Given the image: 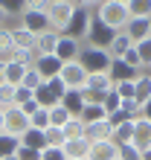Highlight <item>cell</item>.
Listing matches in <instances>:
<instances>
[{
    "instance_id": "22",
    "label": "cell",
    "mask_w": 151,
    "mask_h": 160,
    "mask_svg": "<svg viewBox=\"0 0 151 160\" xmlns=\"http://www.w3.org/2000/svg\"><path fill=\"white\" fill-rule=\"evenodd\" d=\"M21 146L35 148V152H44V148H46V137H44V131H38V128H26L23 134H21Z\"/></svg>"
},
{
    "instance_id": "36",
    "label": "cell",
    "mask_w": 151,
    "mask_h": 160,
    "mask_svg": "<svg viewBox=\"0 0 151 160\" xmlns=\"http://www.w3.org/2000/svg\"><path fill=\"white\" fill-rule=\"evenodd\" d=\"M134 50H137V55H139V61H143V67H151V38L134 44Z\"/></svg>"
},
{
    "instance_id": "33",
    "label": "cell",
    "mask_w": 151,
    "mask_h": 160,
    "mask_svg": "<svg viewBox=\"0 0 151 160\" xmlns=\"http://www.w3.org/2000/svg\"><path fill=\"white\" fill-rule=\"evenodd\" d=\"M102 108H105V114H113V111L122 108V96L116 90H108L105 96H102Z\"/></svg>"
},
{
    "instance_id": "12",
    "label": "cell",
    "mask_w": 151,
    "mask_h": 160,
    "mask_svg": "<svg viewBox=\"0 0 151 160\" xmlns=\"http://www.w3.org/2000/svg\"><path fill=\"white\" fill-rule=\"evenodd\" d=\"M116 157H119V146L113 140L90 143V148H87V160H116Z\"/></svg>"
},
{
    "instance_id": "53",
    "label": "cell",
    "mask_w": 151,
    "mask_h": 160,
    "mask_svg": "<svg viewBox=\"0 0 151 160\" xmlns=\"http://www.w3.org/2000/svg\"><path fill=\"white\" fill-rule=\"evenodd\" d=\"M143 160H151V148H145V152H143Z\"/></svg>"
},
{
    "instance_id": "20",
    "label": "cell",
    "mask_w": 151,
    "mask_h": 160,
    "mask_svg": "<svg viewBox=\"0 0 151 160\" xmlns=\"http://www.w3.org/2000/svg\"><path fill=\"white\" fill-rule=\"evenodd\" d=\"M84 102H87V99H84V90H67V93L61 96V105L70 111V117H79V114H81Z\"/></svg>"
},
{
    "instance_id": "15",
    "label": "cell",
    "mask_w": 151,
    "mask_h": 160,
    "mask_svg": "<svg viewBox=\"0 0 151 160\" xmlns=\"http://www.w3.org/2000/svg\"><path fill=\"white\" fill-rule=\"evenodd\" d=\"M108 76H110V82H113V84H119V82H134V79H137V70H131L122 58H110Z\"/></svg>"
},
{
    "instance_id": "32",
    "label": "cell",
    "mask_w": 151,
    "mask_h": 160,
    "mask_svg": "<svg viewBox=\"0 0 151 160\" xmlns=\"http://www.w3.org/2000/svg\"><path fill=\"white\" fill-rule=\"evenodd\" d=\"M29 128H38V131H46V128H50V111H46V108H38L35 114L29 117Z\"/></svg>"
},
{
    "instance_id": "34",
    "label": "cell",
    "mask_w": 151,
    "mask_h": 160,
    "mask_svg": "<svg viewBox=\"0 0 151 160\" xmlns=\"http://www.w3.org/2000/svg\"><path fill=\"white\" fill-rule=\"evenodd\" d=\"M0 9L6 12V18L9 15H23L26 12V0H0Z\"/></svg>"
},
{
    "instance_id": "52",
    "label": "cell",
    "mask_w": 151,
    "mask_h": 160,
    "mask_svg": "<svg viewBox=\"0 0 151 160\" xmlns=\"http://www.w3.org/2000/svg\"><path fill=\"white\" fill-rule=\"evenodd\" d=\"M3 23H6V12L0 9V29H3Z\"/></svg>"
},
{
    "instance_id": "9",
    "label": "cell",
    "mask_w": 151,
    "mask_h": 160,
    "mask_svg": "<svg viewBox=\"0 0 151 160\" xmlns=\"http://www.w3.org/2000/svg\"><path fill=\"white\" fill-rule=\"evenodd\" d=\"M21 26H23V29H29L35 38H38L41 32H46V29H50L46 12H32V9H26V12L21 15Z\"/></svg>"
},
{
    "instance_id": "8",
    "label": "cell",
    "mask_w": 151,
    "mask_h": 160,
    "mask_svg": "<svg viewBox=\"0 0 151 160\" xmlns=\"http://www.w3.org/2000/svg\"><path fill=\"white\" fill-rule=\"evenodd\" d=\"M79 55H81V44L76 38H70V35H61L58 47H55V58L61 64H67V61H79Z\"/></svg>"
},
{
    "instance_id": "47",
    "label": "cell",
    "mask_w": 151,
    "mask_h": 160,
    "mask_svg": "<svg viewBox=\"0 0 151 160\" xmlns=\"http://www.w3.org/2000/svg\"><path fill=\"white\" fill-rule=\"evenodd\" d=\"M46 84H50V90H52V93H55V96H58V99L64 96V93H67V84H64V82H61L58 76H55V79H50Z\"/></svg>"
},
{
    "instance_id": "38",
    "label": "cell",
    "mask_w": 151,
    "mask_h": 160,
    "mask_svg": "<svg viewBox=\"0 0 151 160\" xmlns=\"http://www.w3.org/2000/svg\"><path fill=\"white\" fill-rule=\"evenodd\" d=\"M41 84H44V79H41V73H38L35 67H29V70H26V76H23V88H29V90L35 93L38 88H41Z\"/></svg>"
},
{
    "instance_id": "6",
    "label": "cell",
    "mask_w": 151,
    "mask_h": 160,
    "mask_svg": "<svg viewBox=\"0 0 151 160\" xmlns=\"http://www.w3.org/2000/svg\"><path fill=\"white\" fill-rule=\"evenodd\" d=\"M29 128V117L23 114L17 105L12 108H3V131L6 134H12V137H21L23 131Z\"/></svg>"
},
{
    "instance_id": "3",
    "label": "cell",
    "mask_w": 151,
    "mask_h": 160,
    "mask_svg": "<svg viewBox=\"0 0 151 160\" xmlns=\"http://www.w3.org/2000/svg\"><path fill=\"white\" fill-rule=\"evenodd\" d=\"M73 9H76V0H58V3H50V9H46L50 29L64 32V26H67L70 18H73Z\"/></svg>"
},
{
    "instance_id": "24",
    "label": "cell",
    "mask_w": 151,
    "mask_h": 160,
    "mask_svg": "<svg viewBox=\"0 0 151 160\" xmlns=\"http://www.w3.org/2000/svg\"><path fill=\"white\" fill-rule=\"evenodd\" d=\"M32 99L38 102V108H46V111H50L52 105H58V102H61V99H58V96H55V93L50 90V84H46V82H44L41 88H38V90L32 93Z\"/></svg>"
},
{
    "instance_id": "35",
    "label": "cell",
    "mask_w": 151,
    "mask_h": 160,
    "mask_svg": "<svg viewBox=\"0 0 151 160\" xmlns=\"http://www.w3.org/2000/svg\"><path fill=\"white\" fill-rule=\"evenodd\" d=\"M9 61H17V64H23V67H32V64H35V52L15 47V52H12V58H9Z\"/></svg>"
},
{
    "instance_id": "1",
    "label": "cell",
    "mask_w": 151,
    "mask_h": 160,
    "mask_svg": "<svg viewBox=\"0 0 151 160\" xmlns=\"http://www.w3.org/2000/svg\"><path fill=\"white\" fill-rule=\"evenodd\" d=\"M96 18L105 26H110L113 32H122L131 21V12L125 3H116V0H102V3L96 6Z\"/></svg>"
},
{
    "instance_id": "46",
    "label": "cell",
    "mask_w": 151,
    "mask_h": 160,
    "mask_svg": "<svg viewBox=\"0 0 151 160\" xmlns=\"http://www.w3.org/2000/svg\"><path fill=\"white\" fill-rule=\"evenodd\" d=\"M29 99H32V90L23 88V84H17L15 88V105H23V102H29Z\"/></svg>"
},
{
    "instance_id": "28",
    "label": "cell",
    "mask_w": 151,
    "mask_h": 160,
    "mask_svg": "<svg viewBox=\"0 0 151 160\" xmlns=\"http://www.w3.org/2000/svg\"><path fill=\"white\" fill-rule=\"evenodd\" d=\"M113 143H116V146H125V143H131V140H134V119H131V122H122V125L119 128H113Z\"/></svg>"
},
{
    "instance_id": "2",
    "label": "cell",
    "mask_w": 151,
    "mask_h": 160,
    "mask_svg": "<svg viewBox=\"0 0 151 160\" xmlns=\"http://www.w3.org/2000/svg\"><path fill=\"white\" fill-rule=\"evenodd\" d=\"M79 61H81V67L87 70V73H108L110 52L108 50H99V47H81Z\"/></svg>"
},
{
    "instance_id": "11",
    "label": "cell",
    "mask_w": 151,
    "mask_h": 160,
    "mask_svg": "<svg viewBox=\"0 0 151 160\" xmlns=\"http://www.w3.org/2000/svg\"><path fill=\"white\" fill-rule=\"evenodd\" d=\"M32 67L41 73V79H44V82H50V79H55V76L61 73L64 64L55 58V55H35V64H32Z\"/></svg>"
},
{
    "instance_id": "21",
    "label": "cell",
    "mask_w": 151,
    "mask_h": 160,
    "mask_svg": "<svg viewBox=\"0 0 151 160\" xmlns=\"http://www.w3.org/2000/svg\"><path fill=\"white\" fill-rule=\"evenodd\" d=\"M134 99L139 102V105L151 99V73H137V79H134Z\"/></svg>"
},
{
    "instance_id": "25",
    "label": "cell",
    "mask_w": 151,
    "mask_h": 160,
    "mask_svg": "<svg viewBox=\"0 0 151 160\" xmlns=\"http://www.w3.org/2000/svg\"><path fill=\"white\" fill-rule=\"evenodd\" d=\"M17 148H21V137H12V134H6V131H0V160L12 157Z\"/></svg>"
},
{
    "instance_id": "13",
    "label": "cell",
    "mask_w": 151,
    "mask_h": 160,
    "mask_svg": "<svg viewBox=\"0 0 151 160\" xmlns=\"http://www.w3.org/2000/svg\"><path fill=\"white\" fill-rule=\"evenodd\" d=\"M139 152H145V148H151V119L145 117H137L134 119V140H131Z\"/></svg>"
},
{
    "instance_id": "27",
    "label": "cell",
    "mask_w": 151,
    "mask_h": 160,
    "mask_svg": "<svg viewBox=\"0 0 151 160\" xmlns=\"http://www.w3.org/2000/svg\"><path fill=\"white\" fill-rule=\"evenodd\" d=\"M12 38H15V47H21V50H32V52H35V35H32L29 29L17 26V29H12Z\"/></svg>"
},
{
    "instance_id": "26",
    "label": "cell",
    "mask_w": 151,
    "mask_h": 160,
    "mask_svg": "<svg viewBox=\"0 0 151 160\" xmlns=\"http://www.w3.org/2000/svg\"><path fill=\"white\" fill-rule=\"evenodd\" d=\"M12 52H15V38H12V29H0V61H9L12 58Z\"/></svg>"
},
{
    "instance_id": "49",
    "label": "cell",
    "mask_w": 151,
    "mask_h": 160,
    "mask_svg": "<svg viewBox=\"0 0 151 160\" xmlns=\"http://www.w3.org/2000/svg\"><path fill=\"white\" fill-rule=\"evenodd\" d=\"M17 108H21L26 117H32L35 111H38V102H35V99H29V102H23V105H17Z\"/></svg>"
},
{
    "instance_id": "23",
    "label": "cell",
    "mask_w": 151,
    "mask_h": 160,
    "mask_svg": "<svg viewBox=\"0 0 151 160\" xmlns=\"http://www.w3.org/2000/svg\"><path fill=\"white\" fill-rule=\"evenodd\" d=\"M131 47H134V41H131L125 32H116V35H113V41H110V47H108V52H110V58H122Z\"/></svg>"
},
{
    "instance_id": "17",
    "label": "cell",
    "mask_w": 151,
    "mask_h": 160,
    "mask_svg": "<svg viewBox=\"0 0 151 160\" xmlns=\"http://www.w3.org/2000/svg\"><path fill=\"white\" fill-rule=\"evenodd\" d=\"M110 137H113V128L108 125V119L84 125V140H87V143H102V140H110Z\"/></svg>"
},
{
    "instance_id": "55",
    "label": "cell",
    "mask_w": 151,
    "mask_h": 160,
    "mask_svg": "<svg viewBox=\"0 0 151 160\" xmlns=\"http://www.w3.org/2000/svg\"><path fill=\"white\" fill-rule=\"evenodd\" d=\"M0 82H3V61H0Z\"/></svg>"
},
{
    "instance_id": "41",
    "label": "cell",
    "mask_w": 151,
    "mask_h": 160,
    "mask_svg": "<svg viewBox=\"0 0 151 160\" xmlns=\"http://www.w3.org/2000/svg\"><path fill=\"white\" fill-rule=\"evenodd\" d=\"M41 160H67L64 157V148L61 146H46L41 152Z\"/></svg>"
},
{
    "instance_id": "50",
    "label": "cell",
    "mask_w": 151,
    "mask_h": 160,
    "mask_svg": "<svg viewBox=\"0 0 151 160\" xmlns=\"http://www.w3.org/2000/svg\"><path fill=\"white\" fill-rule=\"evenodd\" d=\"M139 117L151 119V99H148V102H143V105H139Z\"/></svg>"
},
{
    "instance_id": "19",
    "label": "cell",
    "mask_w": 151,
    "mask_h": 160,
    "mask_svg": "<svg viewBox=\"0 0 151 160\" xmlns=\"http://www.w3.org/2000/svg\"><path fill=\"white\" fill-rule=\"evenodd\" d=\"M26 70H29V67H23V64H17V61H6L3 64V82L12 84V88H17V84H23Z\"/></svg>"
},
{
    "instance_id": "56",
    "label": "cell",
    "mask_w": 151,
    "mask_h": 160,
    "mask_svg": "<svg viewBox=\"0 0 151 160\" xmlns=\"http://www.w3.org/2000/svg\"><path fill=\"white\" fill-rule=\"evenodd\" d=\"M116 3H125V6H128V3H131V0H116Z\"/></svg>"
},
{
    "instance_id": "42",
    "label": "cell",
    "mask_w": 151,
    "mask_h": 160,
    "mask_svg": "<svg viewBox=\"0 0 151 160\" xmlns=\"http://www.w3.org/2000/svg\"><path fill=\"white\" fill-rule=\"evenodd\" d=\"M122 122H131V117H128L122 108H119V111H113V114H108V125H110V128H119Z\"/></svg>"
},
{
    "instance_id": "39",
    "label": "cell",
    "mask_w": 151,
    "mask_h": 160,
    "mask_svg": "<svg viewBox=\"0 0 151 160\" xmlns=\"http://www.w3.org/2000/svg\"><path fill=\"white\" fill-rule=\"evenodd\" d=\"M119 160H143V152L134 143H125V146H119Z\"/></svg>"
},
{
    "instance_id": "37",
    "label": "cell",
    "mask_w": 151,
    "mask_h": 160,
    "mask_svg": "<svg viewBox=\"0 0 151 160\" xmlns=\"http://www.w3.org/2000/svg\"><path fill=\"white\" fill-rule=\"evenodd\" d=\"M12 105H15V88L0 82V108H12Z\"/></svg>"
},
{
    "instance_id": "43",
    "label": "cell",
    "mask_w": 151,
    "mask_h": 160,
    "mask_svg": "<svg viewBox=\"0 0 151 160\" xmlns=\"http://www.w3.org/2000/svg\"><path fill=\"white\" fill-rule=\"evenodd\" d=\"M122 61H125L131 70H143V61H139V55H137V50H134V47H131V50L122 55Z\"/></svg>"
},
{
    "instance_id": "58",
    "label": "cell",
    "mask_w": 151,
    "mask_h": 160,
    "mask_svg": "<svg viewBox=\"0 0 151 160\" xmlns=\"http://www.w3.org/2000/svg\"><path fill=\"white\" fill-rule=\"evenodd\" d=\"M50 3H58V0H50Z\"/></svg>"
},
{
    "instance_id": "48",
    "label": "cell",
    "mask_w": 151,
    "mask_h": 160,
    "mask_svg": "<svg viewBox=\"0 0 151 160\" xmlns=\"http://www.w3.org/2000/svg\"><path fill=\"white\" fill-rule=\"evenodd\" d=\"M26 9H32V12H46V9H50V0H26Z\"/></svg>"
},
{
    "instance_id": "31",
    "label": "cell",
    "mask_w": 151,
    "mask_h": 160,
    "mask_svg": "<svg viewBox=\"0 0 151 160\" xmlns=\"http://www.w3.org/2000/svg\"><path fill=\"white\" fill-rule=\"evenodd\" d=\"M128 12L131 18H151V0H131Z\"/></svg>"
},
{
    "instance_id": "4",
    "label": "cell",
    "mask_w": 151,
    "mask_h": 160,
    "mask_svg": "<svg viewBox=\"0 0 151 160\" xmlns=\"http://www.w3.org/2000/svg\"><path fill=\"white\" fill-rule=\"evenodd\" d=\"M113 35H116V32H113L110 26H105L96 15H93V21H90L87 35H84V38H87V47H99V50H108L110 41H113Z\"/></svg>"
},
{
    "instance_id": "45",
    "label": "cell",
    "mask_w": 151,
    "mask_h": 160,
    "mask_svg": "<svg viewBox=\"0 0 151 160\" xmlns=\"http://www.w3.org/2000/svg\"><path fill=\"white\" fill-rule=\"evenodd\" d=\"M15 157L17 160H41V152H35V148H26V146H21L15 152Z\"/></svg>"
},
{
    "instance_id": "57",
    "label": "cell",
    "mask_w": 151,
    "mask_h": 160,
    "mask_svg": "<svg viewBox=\"0 0 151 160\" xmlns=\"http://www.w3.org/2000/svg\"><path fill=\"white\" fill-rule=\"evenodd\" d=\"M6 160H17V157H15V154H12V157H6Z\"/></svg>"
},
{
    "instance_id": "18",
    "label": "cell",
    "mask_w": 151,
    "mask_h": 160,
    "mask_svg": "<svg viewBox=\"0 0 151 160\" xmlns=\"http://www.w3.org/2000/svg\"><path fill=\"white\" fill-rule=\"evenodd\" d=\"M79 119L84 122V125H93V122L108 119V114H105V108H102V102H84V108H81Z\"/></svg>"
},
{
    "instance_id": "30",
    "label": "cell",
    "mask_w": 151,
    "mask_h": 160,
    "mask_svg": "<svg viewBox=\"0 0 151 160\" xmlns=\"http://www.w3.org/2000/svg\"><path fill=\"white\" fill-rule=\"evenodd\" d=\"M67 119H70V111L64 108L61 102L50 108V125H52V128H64V122H67Z\"/></svg>"
},
{
    "instance_id": "16",
    "label": "cell",
    "mask_w": 151,
    "mask_h": 160,
    "mask_svg": "<svg viewBox=\"0 0 151 160\" xmlns=\"http://www.w3.org/2000/svg\"><path fill=\"white\" fill-rule=\"evenodd\" d=\"M64 157L67 160H87V148H90V143L84 137H76V140H64Z\"/></svg>"
},
{
    "instance_id": "59",
    "label": "cell",
    "mask_w": 151,
    "mask_h": 160,
    "mask_svg": "<svg viewBox=\"0 0 151 160\" xmlns=\"http://www.w3.org/2000/svg\"><path fill=\"white\" fill-rule=\"evenodd\" d=\"M116 160H119V157H116Z\"/></svg>"
},
{
    "instance_id": "29",
    "label": "cell",
    "mask_w": 151,
    "mask_h": 160,
    "mask_svg": "<svg viewBox=\"0 0 151 160\" xmlns=\"http://www.w3.org/2000/svg\"><path fill=\"white\" fill-rule=\"evenodd\" d=\"M61 134H64V140H76V137H84V122H81L79 117H70L67 122H64Z\"/></svg>"
},
{
    "instance_id": "44",
    "label": "cell",
    "mask_w": 151,
    "mask_h": 160,
    "mask_svg": "<svg viewBox=\"0 0 151 160\" xmlns=\"http://www.w3.org/2000/svg\"><path fill=\"white\" fill-rule=\"evenodd\" d=\"M113 90L122 99H134V82H119V84H113Z\"/></svg>"
},
{
    "instance_id": "54",
    "label": "cell",
    "mask_w": 151,
    "mask_h": 160,
    "mask_svg": "<svg viewBox=\"0 0 151 160\" xmlns=\"http://www.w3.org/2000/svg\"><path fill=\"white\" fill-rule=\"evenodd\" d=\"M0 131H3V108H0Z\"/></svg>"
},
{
    "instance_id": "51",
    "label": "cell",
    "mask_w": 151,
    "mask_h": 160,
    "mask_svg": "<svg viewBox=\"0 0 151 160\" xmlns=\"http://www.w3.org/2000/svg\"><path fill=\"white\" fill-rule=\"evenodd\" d=\"M99 3H102V0H76V6H84V9H93Z\"/></svg>"
},
{
    "instance_id": "7",
    "label": "cell",
    "mask_w": 151,
    "mask_h": 160,
    "mask_svg": "<svg viewBox=\"0 0 151 160\" xmlns=\"http://www.w3.org/2000/svg\"><path fill=\"white\" fill-rule=\"evenodd\" d=\"M58 79L67 84V90H84V82H87V70L81 67V61H67L58 73Z\"/></svg>"
},
{
    "instance_id": "10",
    "label": "cell",
    "mask_w": 151,
    "mask_h": 160,
    "mask_svg": "<svg viewBox=\"0 0 151 160\" xmlns=\"http://www.w3.org/2000/svg\"><path fill=\"white\" fill-rule=\"evenodd\" d=\"M122 32H125L134 44H139V41L151 38V18H131V21H128V26H125Z\"/></svg>"
},
{
    "instance_id": "14",
    "label": "cell",
    "mask_w": 151,
    "mask_h": 160,
    "mask_svg": "<svg viewBox=\"0 0 151 160\" xmlns=\"http://www.w3.org/2000/svg\"><path fill=\"white\" fill-rule=\"evenodd\" d=\"M58 38H61V32H55V29H46V32H41V35L35 38V55H55Z\"/></svg>"
},
{
    "instance_id": "40",
    "label": "cell",
    "mask_w": 151,
    "mask_h": 160,
    "mask_svg": "<svg viewBox=\"0 0 151 160\" xmlns=\"http://www.w3.org/2000/svg\"><path fill=\"white\" fill-rule=\"evenodd\" d=\"M44 137H46V146H64V134H61V128H46L44 131Z\"/></svg>"
},
{
    "instance_id": "5",
    "label": "cell",
    "mask_w": 151,
    "mask_h": 160,
    "mask_svg": "<svg viewBox=\"0 0 151 160\" xmlns=\"http://www.w3.org/2000/svg\"><path fill=\"white\" fill-rule=\"evenodd\" d=\"M90 21H93V15H90V9H84V6H76L73 9V18H70V23L64 26V32L61 35H70V38H84L87 35V26H90Z\"/></svg>"
}]
</instances>
